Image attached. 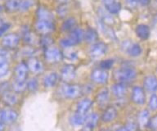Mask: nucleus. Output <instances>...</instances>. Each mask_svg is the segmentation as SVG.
Here are the masks:
<instances>
[{"label": "nucleus", "mask_w": 157, "mask_h": 131, "mask_svg": "<svg viewBox=\"0 0 157 131\" xmlns=\"http://www.w3.org/2000/svg\"><path fill=\"white\" fill-rule=\"evenodd\" d=\"M20 43V36L17 34L11 33L6 34L2 36V47L7 49H14L18 46Z\"/></svg>", "instance_id": "423d86ee"}, {"label": "nucleus", "mask_w": 157, "mask_h": 131, "mask_svg": "<svg viewBox=\"0 0 157 131\" xmlns=\"http://www.w3.org/2000/svg\"><path fill=\"white\" fill-rule=\"evenodd\" d=\"M76 76V68L72 64L65 65L61 70V78L63 81L69 83Z\"/></svg>", "instance_id": "1a4fd4ad"}, {"label": "nucleus", "mask_w": 157, "mask_h": 131, "mask_svg": "<svg viewBox=\"0 0 157 131\" xmlns=\"http://www.w3.org/2000/svg\"><path fill=\"white\" fill-rule=\"evenodd\" d=\"M87 118V115L86 114H82L79 112L73 114L70 118V122H71V125L75 126V127H78V126H82L84 125Z\"/></svg>", "instance_id": "5701e85b"}, {"label": "nucleus", "mask_w": 157, "mask_h": 131, "mask_svg": "<svg viewBox=\"0 0 157 131\" xmlns=\"http://www.w3.org/2000/svg\"><path fill=\"white\" fill-rule=\"evenodd\" d=\"M27 67L28 69L30 72H32L33 74L39 75L43 73L44 71V64L43 62L38 58L35 57H29V59L27 60L26 62Z\"/></svg>", "instance_id": "9d476101"}, {"label": "nucleus", "mask_w": 157, "mask_h": 131, "mask_svg": "<svg viewBox=\"0 0 157 131\" xmlns=\"http://www.w3.org/2000/svg\"><path fill=\"white\" fill-rule=\"evenodd\" d=\"M2 10V6H0V12Z\"/></svg>", "instance_id": "6e6d98bb"}, {"label": "nucleus", "mask_w": 157, "mask_h": 131, "mask_svg": "<svg viewBox=\"0 0 157 131\" xmlns=\"http://www.w3.org/2000/svg\"><path fill=\"white\" fill-rule=\"evenodd\" d=\"M22 36H23V40L25 43H26L28 44H33L34 43V37L31 31L29 30V28L25 27L23 30H21Z\"/></svg>", "instance_id": "473e14b6"}, {"label": "nucleus", "mask_w": 157, "mask_h": 131, "mask_svg": "<svg viewBox=\"0 0 157 131\" xmlns=\"http://www.w3.org/2000/svg\"><path fill=\"white\" fill-rule=\"evenodd\" d=\"M11 85H12L13 91L16 92V93H22L25 89H27L26 81H23V80H19V79H15L12 81Z\"/></svg>", "instance_id": "7c9ffc66"}, {"label": "nucleus", "mask_w": 157, "mask_h": 131, "mask_svg": "<svg viewBox=\"0 0 157 131\" xmlns=\"http://www.w3.org/2000/svg\"><path fill=\"white\" fill-rule=\"evenodd\" d=\"M11 27V24L9 23H2L0 25V37H2L3 35H6V33Z\"/></svg>", "instance_id": "a18cd8bd"}, {"label": "nucleus", "mask_w": 157, "mask_h": 131, "mask_svg": "<svg viewBox=\"0 0 157 131\" xmlns=\"http://www.w3.org/2000/svg\"><path fill=\"white\" fill-rule=\"evenodd\" d=\"M147 126L153 130H157V115H155L151 118H150L149 123Z\"/></svg>", "instance_id": "c03bdc74"}, {"label": "nucleus", "mask_w": 157, "mask_h": 131, "mask_svg": "<svg viewBox=\"0 0 157 131\" xmlns=\"http://www.w3.org/2000/svg\"><path fill=\"white\" fill-rule=\"evenodd\" d=\"M21 0H7L5 4L6 9L9 12H15L19 10Z\"/></svg>", "instance_id": "72a5a7b5"}, {"label": "nucleus", "mask_w": 157, "mask_h": 131, "mask_svg": "<svg viewBox=\"0 0 157 131\" xmlns=\"http://www.w3.org/2000/svg\"><path fill=\"white\" fill-rule=\"evenodd\" d=\"M2 99L7 106H14L18 102V97L16 92H12L11 90L2 94Z\"/></svg>", "instance_id": "412c9836"}, {"label": "nucleus", "mask_w": 157, "mask_h": 131, "mask_svg": "<svg viewBox=\"0 0 157 131\" xmlns=\"http://www.w3.org/2000/svg\"><path fill=\"white\" fill-rule=\"evenodd\" d=\"M66 51L65 53H63L64 57L67 58L70 61H76L78 59V52L77 51L74 49H71V48H66Z\"/></svg>", "instance_id": "e433bc0d"}, {"label": "nucleus", "mask_w": 157, "mask_h": 131, "mask_svg": "<svg viewBox=\"0 0 157 131\" xmlns=\"http://www.w3.org/2000/svg\"><path fill=\"white\" fill-rule=\"evenodd\" d=\"M76 42L72 39V38L69 35L68 37L64 38L60 41V45L64 48H72L73 46L76 45Z\"/></svg>", "instance_id": "f704fd0d"}, {"label": "nucleus", "mask_w": 157, "mask_h": 131, "mask_svg": "<svg viewBox=\"0 0 157 131\" xmlns=\"http://www.w3.org/2000/svg\"><path fill=\"white\" fill-rule=\"evenodd\" d=\"M70 36H71V37L75 41L76 44H78L81 43L83 40H84V31H83L81 28L75 27L74 28L73 30L71 31Z\"/></svg>", "instance_id": "c85d7f7f"}, {"label": "nucleus", "mask_w": 157, "mask_h": 131, "mask_svg": "<svg viewBox=\"0 0 157 131\" xmlns=\"http://www.w3.org/2000/svg\"><path fill=\"white\" fill-rule=\"evenodd\" d=\"M10 84L9 83H7V82H4V83H2V84H0V92H1V94H4L6 92L9 91L10 90Z\"/></svg>", "instance_id": "de8ad7c7"}, {"label": "nucleus", "mask_w": 157, "mask_h": 131, "mask_svg": "<svg viewBox=\"0 0 157 131\" xmlns=\"http://www.w3.org/2000/svg\"><path fill=\"white\" fill-rule=\"evenodd\" d=\"M97 24H98L99 30H100V31L102 33L103 35H105L107 38H109L110 40H113V41H116L117 40V37H116L115 31L112 30V28L110 27V25L102 22L100 20H98L97 21Z\"/></svg>", "instance_id": "ddd939ff"}, {"label": "nucleus", "mask_w": 157, "mask_h": 131, "mask_svg": "<svg viewBox=\"0 0 157 131\" xmlns=\"http://www.w3.org/2000/svg\"><path fill=\"white\" fill-rule=\"evenodd\" d=\"M149 108L152 111H156L157 110V94H153L150 97L149 103H148Z\"/></svg>", "instance_id": "79ce46f5"}, {"label": "nucleus", "mask_w": 157, "mask_h": 131, "mask_svg": "<svg viewBox=\"0 0 157 131\" xmlns=\"http://www.w3.org/2000/svg\"><path fill=\"white\" fill-rule=\"evenodd\" d=\"M98 34L93 28L88 27L84 31V40L88 44H94L98 42Z\"/></svg>", "instance_id": "393cba45"}, {"label": "nucleus", "mask_w": 157, "mask_h": 131, "mask_svg": "<svg viewBox=\"0 0 157 131\" xmlns=\"http://www.w3.org/2000/svg\"><path fill=\"white\" fill-rule=\"evenodd\" d=\"M98 15L99 17V20L101 21L102 22L105 23L109 25H111L114 24L115 21L112 16L109 12H108L105 8H98Z\"/></svg>", "instance_id": "dca6fc26"}, {"label": "nucleus", "mask_w": 157, "mask_h": 131, "mask_svg": "<svg viewBox=\"0 0 157 131\" xmlns=\"http://www.w3.org/2000/svg\"><path fill=\"white\" fill-rule=\"evenodd\" d=\"M9 71V63L6 56L0 55V78L7 75Z\"/></svg>", "instance_id": "c756f323"}, {"label": "nucleus", "mask_w": 157, "mask_h": 131, "mask_svg": "<svg viewBox=\"0 0 157 131\" xmlns=\"http://www.w3.org/2000/svg\"><path fill=\"white\" fill-rule=\"evenodd\" d=\"M138 3H139L140 5L145 7V6L149 5L150 3H151V0H138Z\"/></svg>", "instance_id": "603ef678"}, {"label": "nucleus", "mask_w": 157, "mask_h": 131, "mask_svg": "<svg viewBox=\"0 0 157 131\" xmlns=\"http://www.w3.org/2000/svg\"><path fill=\"white\" fill-rule=\"evenodd\" d=\"M37 17L39 20H47V21H52L54 18L53 14L51 11L48 10V8H44V7H40L38 8L37 10Z\"/></svg>", "instance_id": "cd10ccee"}, {"label": "nucleus", "mask_w": 157, "mask_h": 131, "mask_svg": "<svg viewBox=\"0 0 157 131\" xmlns=\"http://www.w3.org/2000/svg\"><path fill=\"white\" fill-rule=\"evenodd\" d=\"M117 116V110L115 106H110L105 108L101 116V120L105 123H110L116 118Z\"/></svg>", "instance_id": "f3484780"}, {"label": "nucleus", "mask_w": 157, "mask_h": 131, "mask_svg": "<svg viewBox=\"0 0 157 131\" xmlns=\"http://www.w3.org/2000/svg\"><path fill=\"white\" fill-rule=\"evenodd\" d=\"M76 25V21L74 17H69L64 21L62 25H61V29L63 31H70L73 30L74 28H75Z\"/></svg>", "instance_id": "2f4dec72"}, {"label": "nucleus", "mask_w": 157, "mask_h": 131, "mask_svg": "<svg viewBox=\"0 0 157 131\" xmlns=\"http://www.w3.org/2000/svg\"><path fill=\"white\" fill-rule=\"evenodd\" d=\"M93 101L88 98H83L78 102L76 106V111L82 114H86L93 106Z\"/></svg>", "instance_id": "4be33fe9"}, {"label": "nucleus", "mask_w": 157, "mask_h": 131, "mask_svg": "<svg viewBox=\"0 0 157 131\" xmlns=\"http://www.w3.org/2000/svg\"><path fill=\"white\" fill-rule=\"evenodd\" d=\"M66 3H61V5L58 6V8L56 9V13L60 17H65L67 13V7L65 4Z\"/></svg>", "instance_id": "37998d69"}, {"label": "nucleus", "mask_w": 157, "mask_h": 131, "mask_svg": "<svg viewBox=\"0 0 157 131\" xmlns=\"http://www.w3.org/2000/svg\"><path fill=\"white\" fill-rule=\"evenodd\" d=\"M27 89L30 92H35L39 89V81L36 78H31L26 82Z\"/></svg>", "instance_id": "4c0bfd02"}, {"label": "nucleus", "mask_w": 157, "mask_h": 131, "mask_svg": "<svg viewBox=\"0 0 157 131\" xmlns=\"http://www.w3.org/2000/svg\"><path fill=\"white\" fill-rule=\"evenodd\" d=\"M117 0H101V3L103 4L104 8H107L109 6H110L113 3H115Z\"/></svg>", "instance_id": "3c124183"}, {"label": "nucleus", "mask_w": 157, "mask_h": 131, "mask_svg": "<svg viewBox=\"0 0 157 131\" xmlns=\"http://www.w3.org/2000/svg\"><path fill=\"white\" fill-rule=\"evenodd\" d=\"M61 93L64 98L68 99H75L83 94L82 87L78 84H64L61 88Z\"/></svg>", "instance_id": "f03ea898"}, {"label": "nucleus", "mask_w": 157, "mask_h": 131, "mask_svg": "<svg viewBox=\"0 0 157 131\" xmlns=\"http://www.w3.org/2000/svg\"><path fill=\"white\" fill-rule=\"evenodd\" d=\"M121 48L124 52H125L130 57H138L142 54V49L141 46L138 44L134 42H132L130 40H126L124 41L121 44Z\"/></svg>", "instance_id": "20e7f679"}, {"label": "nucleus", "mask_w": 157, "mask_h": 131, "mask_svg": "<svg viewBox=\"0 0 157 131\" xmlns=\"http://www.w3.org/2000/svg\"><path fill=\"white\" fill-rule=\"evenodd\" d=\"M135 32L137 37L142 40H147L151 35L150 27L146 24H139L137 25V27L135 29Z\"/></svg>", "instance_id": "a211bd4d"}, {"label": "nucleus", "mask_w": 157, "mask_h": 131, "mask_svg": "<svg viewBox=\"0 0 157 131\" xmlns=\"http://www.w3.org/2000/svg\"><path fill=\"white\" fill-rule=\"evenodd\" d=\"M4 123L2 122V121H0V131L1 130H3L4 129Z\"/></svg>", "instance_id": "864d4df0"}, {"label": "nucleus", "mask_w": 157, "mask_h": 131, "mask_svg": "<svg viewBox=\"0 0 157 131\" xmlns=\"http://www.w3.org/2000/svg\"><path fill=\"white\" fill-rule=\"evenodd\" d=\"M144 89L150 93L157 92V77L155 75H147L143 80Z\"/></svg>", "instance_id": "2eb2a0df"}, {"label": "nucleus", "mask_w": 157, "mask_h": 131, "mask_svg": "<svg viewBox=\"0 0 157 131\" xmlns=\"http://www.w3.org/2000/svg\"><path fill=\"white\" fill-rule=\"evenodd\" d=\"M91 79L93 80L94 83L99 84H104L108 81L109 79V74L106 71V70L101 69H95L93 70L92 73H91Z\"/></svg>", "instance_id": "6e6552de"}, {"label": "nucleus", "mask_w": 157, "mask_h": 131, "mask_svg": "<svg viewBox=\"0 0 157 131\" xmlns=\"http://www.w3.org/2000/svg\"><path fill=\"white\" fill-rule=\"evenodd\" d=\"M34 52H35V50L34 48H25L23 50V53L25 54V56H27V57H31V56H33Z\"/></svg>", "instance_id": "8fccbe9b"}, {"label": "nucleus", "mask_w": 157, "mask_h": 131, "mask_svg": "<svg viewBox=\"0 0 157 131\" xmlns=\"http://www.w3.org/2000/svg\"><path fill=\"white\" fill-rule=\"evenodd\" d=\"M131 99L132 101L137 105H143L146 102V94L144 89L140 86H135L132 89L131 94Z\"/></svg>", "instance_id": "9b49d317"}, {"label": "nucleus", "mask_w": 157, "mask_h": 131, "mask_svg": "<svg viewBox=\"0 0 157 131\" xmlns=\"http://www.w3.org/2000/svg\"><path fill=\"white\" fill-rule=\"evenodd\" d=\"M137 129V125L132 121H129L128 122L125 126H124L123 128H121V129H124V130H135Z\"/></svg>", "instance_id": "49530a36"}, {"label": "nucleus", "mask_w": 157, "mask_h": 131, "mask_svg": "<svg viewBox=\"0 0 157 131\" xmlns=\"http://www.w3.org/2000/svg\"><path fill=\"white\" fill-rule=\"evenodd\" d=\"M114 63H115V61L112 58H108V59L102 60L100 62V68L104 70H109L113 67Z\"/></svg>", "instance_id": "a19ab883"}, {"label": "nucleus", "mask_w": 157, "mask_h": 131, "mask_svg": "<svg viewBox=\"0 0 157 131\" xmlns=\"http://www.w3.org/2000/svg\"><path fill=\"white\" fill-rule=\"evenodd\" d=\"M0 121H1V111H0Z\"/></svg>", "instance_id": "4d7b16f0"}, {"label": "nucleus", "mask_w": 157, "mask_h": 131, "mask_svg": "<svg viewBox=\"0 0 157 131\" xmlns=\"http://www.w3.org/2000/svg\"><path fill=\"white\" fill-rule=\"evenodd\" d=\"M28 67L26 62H21L15 68V79L26 81L27 75H28Z\"/></svg>", "instance_id": "4468645a"}, {"label": "nucleus", "mask_w": 157, "mask_h": 131, "mask_svg": "<svg viewBox=\"0 0 157 131\" xmlns=\"http://www.w3.org/2000/svg\"><path fill=\"white\" fill-rule=\"evenodd\" d=\"M137 77V71L131 67H122L115 70L114 72V78L117 82L120 83H129L134 80Z\"/></svg>", "instance_id": "f257e3e1"}, {"label": "nucleus", "mask_w": 157, "mask_h": 131, "mask_svg": "<svg viewBox=\"0 0 157 131\" xmlns=\"http://www.w3.org/2000/svg\"><path fill=\"white\" fill-rule=\"evenodd\" d=\"M128 91V87L125 83L118 82L117 84H114L111 88V92L118 98H122Z\"/></svg>", "instance_id": "6ab92c4d"}, {"label": "nucleus", "mask_w": 157, "mask_h": 131, "mask_svg": "<svg viewBox=\"0 0 157 131\" xmlns=\"http://www.w3.org/2000/svg\"><path fill=\"white\" fill-rule=\"evenodd\" d=\"M34 4V0H21L20 5L19 11L24 13L30 9Z\"/></svg>", "instance_id": "c9c22d12"}, {"label": "nucleus", "mask_w": 157, "mask_h": 131, "mask_svg": "<svg viewBox=\"0 0 157 131\" xmlns=\"http://www.w3.org/2000/svg\"><path fill=\"white\" fill-rule=\"evenodd\" d=\"M107 52V46L105 43L96 42L92 44L89 49V55L93 59H98L103 57Z\"/></svg>", "instance_id": "39448f33"}, {"label": "nucleus", "mask_w": 157, "mask_h": 131, "mask_svg": "<svg viewBox=\"0 0 157 131\" xmlns=\"http://www.w3.org/2000/svg\"><path fill=\"white\" fill-rule=\"evenodd\" d=\"M35 30L38 33L43 35H48L54 30V24L52 21L38 20L34 25Z\"/></svg>", "instance_id": "0eeeda50"}, {"label": "nucleus", "mask_w": 157, "mask_h": 131, "mask_svg": "<svg viewBox=\"0 0 157 131\" xmlns=\"http://www.w3.org/2000/svg\"><path fill=\"white\" fill-rule=\"evenodd\" d=\"M150 112L148 110L145 109V110H142L138 114L137 116V122H138V125L142 128L147 127L150 121Z\"/></svg>", "instance_id": "bb28decb"}, {"label": "nucleus", "mask_w": 157, "mask_h": 131, "mask_svg": "<svg viewBox=\"0 0 157 131\" xmlns=\"http://www.w3.org/2000/svg\"><path fill=\"white\" fill-rule=\"evenodd\" d=\"M99 121V116L97 113H91L88 116H87L85 123H84V127L88 129H93L97 126Z\"/></svg>", "instance_id": "a878e982"}, {"label": "nucleus", "mask_w": 157, "mask_h": 131, "mask_svg": "<svg viewBox=\"0 0 157 131\" xmlns=\"http://www.w3.org/2000/svg\"><path fill=\"white\" fill-rule=\"evenodd\" d=\"M18 114L11 108H5L1 111V121L4 124H12L17 120Z\"/></svg>", "instance_id": "f8f14e48"}, {"label": "nucleus", "mask_w": 157, "mask_h": 131, "mask_svg": "<svg viewBox=\"0 0 157 131\" xmlns=\"http://www.w3.org/2000/svg\"><path fill=\"white\" fill-rule=\"evenodd\" d=\"M126 3L128 8H136L137 7V5L139 4L138 3V0H126Z\"/></svg>", "instance_id": "09e8293b"}, {"label": "nucleus", "mask_w": 157, "mask_h": 131, "mask_svg": "<svg viewBox=\"0 0 157 131\" xmlns=\"http://www.w3.org/2000/svg\"><path fill=\"white\" fill-rule=\"evenodd\" d=\"M105 8L110 13V14H111V15H116V14H118V13L120 12V10H121V4H120V2L116 1L115 3H113V4H111L110 6H109V7Z\"/></svg>", "instance_id": "58836bf2"}, {"label": "nucleus", "mask_w": 157, "mask_h": 131, "mask_svg": "<svg viewBox=\"0 0 157 131\" xmlns=\"http://www.w3.org/2000/svg\"><path fill=\"white\" fill-rule=\"evenodd\" d=\"M53 44V39L51 38L50 36H48V35H43L41 38V40H40V44L44 47L45 48L48 47H51L52 45Z\"/></svg>", "instance_id": "ea45409f"}, {"label": "nucleus", "mask_w": 157, "mask_h": 131, "mask_svg": "<svg viewBox=\"0 0 157 131\" xmlns=\"http://www.w3.org/2000/svg\"><path fill=\"white\" fill-rule=\"evenodd\" d=\"M96 100L98 104H99L100 106H104L106 105L107 102L110 100V93L106 88L101 89L99 93L97 94L96 96Z\"/></svg>", "instance_id": "b1692460"}, {"label": "nucleus", "mask_w": 157, "mask_h": 131, "mask_svg": "<svg viewBox=\"0 0 157 131\" xmlns=\"http://www.w3.org/2000/svg\"><path fill=\"white\" fill-rule=\"evenodd\" d=\"M58 79L59 76L56 72H50L44 77L43 84L46 88H52L57 84Z\"/></svg>", "instance_id": "aec40b11"}, {"label": "nucleus", "mask_w": 157, "mask_h": 131, "mask_svg": "<svg viewBox=\"0 0 157 131\" xmlns=\"http://www.w3.org/2000/svg\"><path fill=\"white\" fill-rule=\"evenodd\" d=\"M44 57L50 63H57V62L62 61L64 55L63 52L59 48L51 46V47L45 48Z\"/></svg>", "instance_id": "7ed1b4c3"}, {"label": "nucleus", "mask_w": 157, "mask_h": 131, "mask_svg": "<svg viewBox=\"0 0 157 131\" xmlns=\"http://www.w3.org/2000/svg\"><path fill=\"white\" fill-rule=\"evenodd\" d=\"M59 2H60V3H66V1H67V0H58Z\"/></svg>", "instance_id": "5fc2aeb1"}]
</instances>
